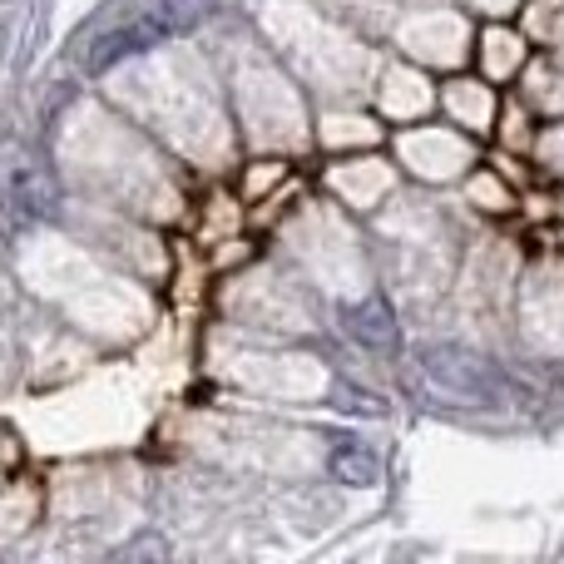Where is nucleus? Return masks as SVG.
Returning a JSON list of instances; mask_svg holds the SVG:
<instances>
[{
  "label": "nucleus",
  "mask_w": 564,
  "mask_h": 564,
  "mask_svg": "<svg viewBox=\"0 0 564 564\" xmlns=\"http://www.w3.org/2000/svg\"><path fill=\"white\" fill-rule=\"evenodd\" d=\"M208 10H214V0H129L124 10H115L85 40L79 59H85V69H109L115 59L134 55V50H149L169 35L198 30L208 20Z\"/></svg>",
  "instance_id": "f257e3e1"
},
{
  "label": "nucleus",
  "mask_w": 564,
  "mask_h": 564,
  "mask_svg": "<svg viewBox=\"0 0 564 564\" xmlns=\"http://www.w3.org/2000/svg\"><path fill=\"white\" fill-rule=\"evenodd\" d=\"M411 387L426 401L451 411H486V406H500V397H506V377L490 361H480L476 351H460V347L421 351Z\"/></svg>",
  "instance_id": "f03ea898"
},
{
  "label": "nucleus",
  "mask_w": 564,
  "mask_h": 564,
  "mask_svg": "<svg viewBox=\"0 0 564 564\" xmlns=\"http://www.w3.org/2000/svg\"><path fill=\"white\" fill-rule=\"evenodd\" d=\"M341 327H347L351 341L371 351H397L401 332H397V312L387 307V297H361L351 307H341Z\"/></svg>",
  "instance_id": "7ed1b4c3"
},
{
  "label": "nucleus",
  "mask_w": 564,
  "mask_h": 564,
  "mask_svg": "<svg viewBox=\"0 0 564 564\" xmlns=\"http://www.w3.org/2000/svg\"><path fill=\"white\" fill-rule=\"evenodd\" d=\"M327 470H332V480L337 486H351V490H367V486H377V451L367 446V441H357V436H341L337 446H332V456H327Z\"/></svg>",
  "instance_id": "20e7f679"
},
{
  "label": "nucleus",
  "mask_w": 564,
  "mask_h": 564,
  "mask_svg": "<svg viewBox=\"0 0 564 564\" xmlns=\"http://www.w3.org/2000/svg\"><path fill=\"white\" fill-rule=\"evenodd\" d=\"M10 208H20V218H40L55 208V188H50L40 174H25L15 184V194H10Z\"/></svg>",
  "instance_id": "39448f33"
},
{
  "label": "nucleus",
  "mask_w": 564,
  "mask_h": 564,
  "mask_svg": "<svg viewBox=\"0 0 564 564\" xmlns=\"http://www.w3.org/2000/svg\"><path fill=\"white\" fill-rule=\"evenodd\" d=\"M337 401H341V411H357V416H381V401L367 397V391H347V387H341Z\"/></svg>",
  "instance_id": "423d86ee"
}]
</instances>
